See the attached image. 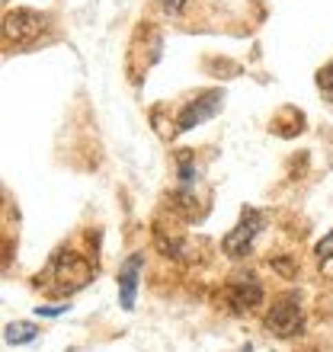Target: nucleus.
Instances as JSON below:
<instances>
[{
    "instance_id": "nucleus-5",
    "label": "nucleus",
    "mask_w": 333,
    "mask_h": 352,
    "mask_svg": "<svg viewBox=\"0 0 333 352\" xmlns=\"http://www.w3.org/2000/svg\"><path fill=\"white\" fill-rule=\"evenodd\" d=\"M42 23L45 19L39 16V13H32V10H13V13H7L3 16V42H13V45H23V42H29V38H36L39 32H42Z\"/></svg>"
},
{
    "instance_id": "nucleus-10",
    "label": "nucleus",
    "mask_w": 333,
    "mask_h": 352,
    "mask_svg": "<svg viewBox=\"0 0 333 352\" xmlns=\"http://www.w3.org/2000/svg\"><path fill=\"white\" fill-rule=\"evenodd\" d=\"M180 183L189 189L195 183V164H193V151H180Z\"/></svg>"
},
{
    "instance_id": "nucleus-6",
    "label": "nucleus",
    "mask_w": 333,
    "mask_h": 352,
    "mask_svg": "<svg viewBox=\"0 0 333 352\" xmlns=\"http://www.w3.org/2000/svg\"><path fill=\"white\" fill-rule=\"evenodd\" d=\"M222 96H224L222 90H208V93H202L199 100H193L183 112H180L176 131H189V129H195V125H202V122H208V119L215 116V112L222 109Z\"/></svg>"
},
{
    "instance_id": "nucleus-3",
    "label": "nucleus",
    "mask_w": 333,
    "mask_h": 352,
    "mask_svg": "<svg viewBox=\"0 0 333 352\" xmlns=\"http://www.w3.org/2000/svg\"><path fill=\"white\" fill-rule=\"evenodd\" d=\"M266 330L276 336H295L301 330V305H298V295L286 292L282 298H276V305L269 307L266 314Z\"/></svg>"
},
{
    "instance_id": "nucleus-7",
    "label": "nucleus",
    "mask_w": 333,
    "mask_h": 352,
    "mask_svg": "<svg viewBox=\"0 0 333 352\" xmlns=\"http://www.w3.org/2000/svg\"><path fill=\"white\" fill-rule=\"evenodd\" d=\"M138 276H141V256H131L119 272V301L125 311L135 307V292H138Z\"/></svg>"
},
{
    "instance_id": "nucleus-4",
    "label": "nucleus",
    "mask_w": 333,
    "mask_h": 352,
    "mask_svg": "<svg viewBox=\"0 0 333 352\" xmlns=\"http://www.w3.org/2000/svg\"><path fill=\"white\" fill-rule=\"evenodd\" d=\"M224 295H228V305L234 311H253L263 301V285H259V278L253 272H237V276L228 278Z\"/></svg>"
},
{
    "instance_id": "nucleus-9",
    "label": "nucleus",
    "mask_w": 333,
    "mask_h": 352,
    "mask_svg": "<svg viewBox=\"0 0 333 352\" xmlns=\"http://www.w3.org/2000/svg\"><path fill=\"white\" fill-rule=\"evenodd\" d=\"M314 256H317V263H321V269H324L327 276H333V231L327 234L321 243H317Z\"/></svg>"
},
{
    "instance_id": "nucleus-1",
    "label": "nucleus",
    "mask_w": 333,
    "mask_h": 352,
    "mask_svg": "<svg viewBox=\"0 0 333 352\" xmlns=\"http://www.w3.org/2000/svg\"><path fill=\"white\" fill-rule=\"evenodd\" d=\"M45 278H48V285H45L48 295L67 298V295H74V292H80V288L90 285L93 266H90L87 256H80V253L58 250L55 256H52V263H48Z\"/></svg>"
},
{
    "instance_id": "nucleus-8",
    "label": "nucleus",
    "mask_w": 333,
    "mask_h": 352,
    "mask_svg": "<svg viewBox=\"0 0 333 352\" xmlns=\"http://www.w3.org/2000/svg\"><path fill=\"white\" fill-rule=\"evenodd\" d=\"M39 336V327L29 324V320H17V324H10L7 330H3V340H7L10 346H26L32 343Z\"/></svg>"
},
{
    "instance_id": "nucleus-2",
    "label": "nucleus",
    "mask_w": 333,
    "mask_h": 352,
    "mask_svg": "<svg viewBox=\"0 0 333 352\" xmlns=\"http://www.w3.org/2000/svg\"><path fill=\"white\" fill-rule=\"evenodd\" d=\"M259 231H263V214H259L257 208H244L237 228L222 241V250L228 253L231 260H241V256L250 253V247H253V241H257Z\"/></svg>"
},
{
    "instance_id": "nucleus-13",
    "label": "nucleus",
    "mask_w": 333,
    "mask_h": 352,
    "mask_svg": "<svg viewBox=\"0 0 333 352\" xmlns=\"http://www.w3.org/2000/svg\"><path fill=\"white\" fill-rule=\"evenodd\" d=\"M42 317H58V314H65L67 305H48V307H36Z\"/></svg>"
},
{
    "instance_id": "nucleus-12",
    "label": "nucleus",
    "mask_w": 333,
    "mask_h": 352,
    "mask_svg": "<svg viewBox=\"0 0 333 352\" xmlns=\"http://www.w3.org/2000/svg\"><path fill=\"white\" fill-rule=\"evenodd\" d=\"M160 7H164L166 16H176V13L186 7V0H160Z\"/></svg>"
},
{
    "instance_id": "nucleus-11",
    "label": "nucleus",
    "mask_w": 333,
    "mask_h": 352,
    "mask_svg": "<svg viewBox=\"0 0 333 352\" xmlns=\"http://www.w3.org/2000/svg\"><path fill=\"white\" fill-rule=\"evenodd\" d=\"M317 87H321L327 96H333V61L327 67H321V71H317Z\"/></svg>"
}]
</instances>
